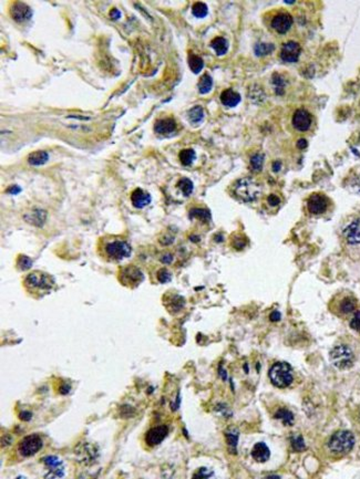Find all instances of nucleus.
<instances>
[{
	"mask_svg": "<svg viewBox=\"0 0 360 479\" xmlns=\"http://www.w3.org/2000/svg\"><path fill=\"white\" fill-rule=\"evenodd\" d=\"M131 202L135 208H143L151 203V196L141 188H136L131 194Z\"/></svg>",
	"mask_w": 360,
	"mask_h": 479,
	"instance_id": "obj_19",
	"label": "nucleus"
},
{
	"mask_svg": "<svg viewBox=\"0 0 360 479\" xmlns=\"http://www.w3.org/2000/svg\"><path fill=\"white\" fill-rule=\"evenodd\" d=\"M267 202L271 206H277V205H279V203H281V199H279V197L276 195H270L267 198Z\"/></svg>",
	"mask_w": 360,
	"mask_h": 479,
	"instance_id": "obj_44",
	"label": "nucleus"
},
{
	"mask_svg": "<svg viewBox=\"0 0 360 479\" xmlns=\"http://www.w3.org/2000/svg\"><path fill=\"white\" fill-rule=\"evenodd\" d=\"M211 47H212L217 55H224L228 50V42L225 38L216 37L211 42Z\"/></svg>",
	"mask_w": 360,
	"mask_h": 479,
	"instance_id": "obj_23",
	"label": "nucleus"
},
{
	"mask_svg": "<svg viewBox=\"0 0 360 479\" xmlns=\"http://www.w3.org/2000/svg\"><path fill=\"white\" fill-rule=\"evenodd\" d=\"M198 91L201 94H208L211 90H212L213 87V80L211 78L209 74H204L202 78L199 79L198 82Z\"/></svg>",
	"mask_w": 360,
	"mask_h": 479,
	"instance_id": "obj_31",
	"label": "nucleus"
},
{
	"mask_svg": "<svg viewBox=\"0 0 360 479\" xmlns=\"http://www.w3.org/2000/svg\"><path fill=\"white\" fill-rule=\"evenodd\" d=\"M203 118H204V110L202 106L196 105L188 111V119H190L191 123L198 124L203 121Z\"/></svg>",
	"mask_w": 360,
	"mask_h": 479,
	"instance_id": "obj_29",
	"label": "nucleus"
},
{
	"mask_svg": "<svg viewBox=\"0 0 360 479\" xmlns=\"http://www.w3.org/2000/svg\"><path fill=\"white\" fill-rule=\"evenodd\" d=\"M281 167H282V163L279 161L273 163V170H275V172H278V170L281 169Z\"/></svg>",
	"mask_w": 360,
	"mask_h": 479,
	"instance_id": "obj_50",
	"label": "nucleus"
},
{
	"mask_svg": "<svg viewBox=\"0 0 360 479\" xmlns=\"http://www.w3.org/2000/svg\"><path fill=\"white\" fill-rule=\"evenodd\" d=\"M281 318H282V315H281V312H279V311H273V312L271 313V316H270L271 320H272V321H275V322L281 320Z\"/></svg>",
	"mask_w": 360,
	"mask_h": 479,
	"instance_id": "obj_47",
	"label": "nucleus"
},
{
	"mask_svg": "<svg viewBox=\"0 0 360 479\" xmlns=\"http://www.w3.org/2000/svg\"><path fill=\"white\" fill-rule=\"evenodd\" d=\"M264 154L257 153L254 154V155L250 157V167L254 170V172H261L263 168V164H264Z\"/></svg>",
	"mask_w": 360,
	"mask_h": 479,
	"instance_id": "obj_36",
	"label": "nucleus"
},
{
	"mask_svg": "<svg viewBox=\"0 0 360 479\" xmlns=\"http://www.w3.org/2000/svg\"><path fill=\"white\" fill-rule=\"evenodd\" d=\"M356 308L357 300L355 299V296L351 294H347L340 296L338 302H336V307L333 310H335L334 312H337V315L339 316H347L355 311Z\"/></svg>",
	"mask_w": 360,
	"mask_h": 479,
	"instance_id": "obj_14",
	"label": "nucleus"
},
{
	"mask_svg": "<svg viewBox=\"0 0 360 479\" xmlns=\"http://www.w3.org/2000/svg\"><path fill=\"white\" fill-rule=\"evenodd\" d=\"M179 157L183 165L188 166V165H191L194 162V159L196 157V154L192 148H186V150H182L180 152Z\"/></svg>",
	"mask_w": 360,
	"mask_h": 479,
	"instance_id": "obj_33",
	"label": "nucleus"
},
{
	"mask_svg": "<svg viewBox=\"0 0 360 479\" xmlns=\"http://www.w3.org/2000/svg\"><path fill=\"white\" fill-rule=\"evenodd\" d=\"M188 66H190V69L193 73L197 74L201 72L204 68V62L201 56L190 53V55H188Z\"/></svg>",
	"mask_w": 360,
	"mask_h": 479,
	"instance_id": "obj_27",
	"label": "nucleus"
},
{
	"mask_svg": "<svg viewBox=\"0 0 360 479\" xmlns=\"http://www.w3.org/2000/svg\"><path fill=\"white\" fill-rule=\"evenodd\" d=\"M301 52L299 43L296 41H288L283 44L281 50V59L286 64H295L298 61Z\"/></svg>",
	"mask_w": 360,
	"mask_h": 479,
	"instance_id": "obj_12",
	"label": "nucleus"
},
{
	"mask_svg": "<svg viewBox=\"0 0 360 479\" xmlns=\"http://www.w3.org/2000/svg\"><path fill=\"white\" fill-rule=\"evenodd\" d=\"M10 15L17 22H25L32 17V10L29 6L24 3H15L11 5Z\"/></svg>",
	"mask_w": 360,
	"mask_h": 479,
	"instance_id": "obj_15",
	"label": "nucleus"
},
{
	"mask_svg": "<svg viewBox=\"0 0 360 479\" xmlns=\"http://www.w3.org/2000/svg\"><path fill=\"white\" fill-rule=\"evenodd\" d=\"M17 267H18L19 270L26 271L32 267V260L28 256L19 255L18 259H17Z\"/></svg>",
	"mask_w": 360,
	"mask_h": 479,
	"instance_id": "obj_39",
	"label": "nucleus"
},
{
	"mask_svg": "<svg viewBox=\"0 0 360 479\" xmlns=\"http://www.w3.org/2000/svg\"><path fill=\"white\" fill-rule=\"evenodd\" d=\"M221 102L227 107H235L241 102V95L232 89L224 90L221 94Z\"/></svg>",
	"mask_w": 360,
	"mask_h": 479,
	"instance_id": "obj_20",
	"label": "nucleus"
},
{
	"mask_svg": "<svg viewBox=\"0 0 360 479\" xmlns=\"http://www.w3.org/2000/svg\"><path fill=\"white\" fill-rule=\"evenodd\" d=\"M307 141L305 139H300L298 140V142H297V147L300 148V150H304V148L307 147Z\"/></svg>",
	"mask_w": 360,
	"mask_h": 479,
	"instance_id": "obj_49",
	"label": "nucleus"
},
{
	"mask_svg": "<svg viewBox=\"0 0 360 479\" xmlns=\"http://www.w3.org/2000/svg\"><path fill=\"white\" fill-rule=\"evenodd\" d=\"M329 452L335 456H344L351 452L355 446V436L351 432L338 431L328 441Z\"/></svg>",
	"mask_w": 360,
	"mask_h": 479,
	"instance_id": "obj_3",
	"label": "nucleus"
},
{
	"mask_svg": "<svg viewBox=\"0 0 360 479\" xmlns=\"http://www.w3.org/2000/svg\"><path fill=\"white\" fill-rule=\"evenodd\" d=\"M233 192L235 195L245 203H252L259 199L262 194V186L259 182L250 177L238 179L233 186Z\"/></svg>",
	"mask_w": 360,
	"mask_h": 479,
	"instance_id": "obj_4",
	"label": "nucleus"
},
{
	"mask_svg": "<svg viewBox=\"0 0 360 479\" xmlns=\"http://www.w3.org/2000/svg\"><path fill=\"white\" fill-rule=\"evenodd\" d=\"M178 188L181 191V193L184 195L185 197H188L193 193V183L191 179H188L186 177H183L179 181L178 183Z\"/></svg>",
	"mask_w": 360,
	"mask_h": 479,
	"instance_id": "obj_34",
	"label": "nucleus"
},
{
	"mask_svg": "<svg viewBox=\"0 0 360 479\" xmlns=\"http://www.w3.org/2000/svg\"><path fill=\"white\" fill-rule=\"evenodd\" d=\"M246 239L242 236H236V238L233 241V247L235 249H243L245 246H246Z\"/></svg>",
	"mask_w": 360,
	"mask_h": 479,
	"instance_id": "obj_43",
	"label": "nucleus"
},
{
	"mask_svg": "<svg viewBox=\"0 0 360 479\" xmlns=\"http://www.w3.org/2000/svg\"><path fill=\"white\" fill-rule=\"evenodd\" d=\"M252 457L257 463H266L271 458V449L265 443H257L253 446Z\"/></svg>",
	"mask_w": 360,
	"mask_h": 479,
	"instance_id": "obj_18",
	"label": "nucleus"
},
{
	"mask_svg": "<svg viewBox=\"0 0 360 479\" xmlns=\"http://www.w3.org/2000/svg\"><path fill=\"white\" fill-rule=\"evenodd\" d=\"M248 96L250 101L254 102V103H262V102H264L266 100V94L264 93V91H263V89L257 84H254L250 87Z\"/></svg>",
	"mask_w": 360,
	"mask_h": 479,
	"instance_id": "obj_24",
	"label": "nucleus"
},
{
	"mask_svg": "<svg viewBox=\"0 0 360 479\" xmlns=\"http://www.w3.org/2000/svg\"><path fill=\"white\" fill-rule=\"evenodd\" d=\"M160 260H161V261L163 262V264L169 265V264H171V262L173 261V256L171 255V254H165V255L162 256L161 259H160Z\"/></svg>",
	"mask_w": 360,
	"mask_h": 479,
	"instance_id": "obj_45",
	"label": "nucleus"
},
{
	"mask_svg": "<svg viewBox=\"0 0 360 479\" xmlns=\"http://www.w3.org/2000/svg\"><path fill=\"white\" fill-rule=\"evenodd\" d=\"M329 357L333 366L339 370L350 369L355 363V354L350 347L345 344H339L333 347Z\"/></svg>",
	"mask_w": 360,
	"mask_h": 479,
	"instance_id": "obj_6",
	"label": "nucleus"
},
{
	"mask_svg": "<svg viewBox=\"0 0 360 479\" xmlns=\"http://www.w3.org/2000/svg\"><path fill=\"white\" fill-rule=\"evenodd\" d=\"M328 207V199L323 194L315 193L307 201L308 212L313 215L324 214Z\"/></svg>",
	"mask_w": 360,
	"mask_h": 479,
	"instance_id": "obj_11",
	"label": "nucleus"
},
{
	"mask_svg": "<svg viewBox=\"0 0 360 479\" xmlns=\"http://www.w3.org/2000/svg\"><path fill=\"white\" fill-rule=\"evenodd\" d=\"M171 278H172V275H171V272L168 269H165V268H162V269L158 271V280L161 283L169 282Z\"/></svg>",
	"mask_w": 360,
	"mask_h": 479,
	"instance_id": "obj_41",
	"label": "nucleus"
},
{
	"mask_svg": "<svg viewBox=\"0 0 360 479\" xmlns=\"http://www.w3.org/2000/svg\"><path fill=\"white\" fill-rule=\"evenodd\" d=\"M291 448H293L295 452H301V450H304L306 448L305 441H304V438H302V436L297 435L293 437V440H291Z\"/></svg>",
	"mask_w": 360,
	"mask_h": 479,
	"instance_id": "obj_40",
	"label": "nucleus"
},
{
	"mask_svg": "<svg viewBox=\"0 0 360 479\" xmlns=\"http://www.w3.org/2000/svg\"><path fill=\"white\" fill-rule=\"evenodd\" d=\"M25 217H31V218H26V220L29 222V224H32L35 226H42L45 220V213L42 212V210H36V212H33L31 214H27Z\"/></svg>",
	"mask_w": 360,
	"mask_h": 479,
	"instance_id": "obj_30",
	"label": "nucleus"
},
{
	"mask_svg": "<svg viewBox=\"0 0 360 479\" xmlns=\"http://www.w3.org/2000/svg\"><path fill=\"white\" fill-rule=\"evenodd\" d=\"M143 280L144 275L139 267L134 265H128L120 268L119 281L121 282L124 287L136 288L140 286Z\"/></svg>",
	"mask_w": 360,
	"mask_h": 479,
	"instance_id": "obj_8",
	"label": "nucleus"
},
{
	"mask_svg": "<svg viewBox=\"0 0 360 479\" xmlns=\"http://www.w3.org/2000/svg\"><path fill=\"white\" fill-rule=\"evenodd\" d=\"M274 50H275V44H273V43H264V42L257 43V44L255 45V48H254L255 54H256L257 56L268 55V54H271Z\"/></svg>",
	"mask_w": 360,
	"mask_h": 479,
	"instance_id": "obj_32",
	"label": "nucleus"
},
{
	"mask_svg": "<svg viewBox=\"0 0 360 479\" xmlns=\"http://www.w3.org/2000/svg\"><path fill=\"white\" fill-rule=\"evenodd\" d=\"M344 236L348 244H360V219L351 221L344 229Z\"/></svg>",
	"mask_w": 360,
	"mask_h": 479,
	"instance_id": "obj_17",
	"label": "nucleus"
},
{
	"mask_svg": "<svg viewBox=\"0 0 360 479\" xmlns=\"http://www.w3.org/2000/svg\"><path fill=\"white\" fill-rule=\"evenodd\" d=\"M192 13L196 18H204L208 16L209 8L204 3H195L192 7Z\"/></svg>",
	"mask_w": 360,
	"mask_h": 479,
	"instance_id": "obj_37",
	"label": "nucleus"
},
{
	"mask_svg": "<svg viewBox=\"0 0 360 479\" xmlns=\"http://www.w3.org/2000/svg\"><path fill=\"white\" fill-rule=\"evenodd\" d=\"M270 379L272 383L279 389L288 387L294 381L293 369L285 362L275 363L270 370Z\"/></svg>",
	"mask_w": 360,
	"mask_h": 479,
	"instance_id": "obj_5",
	"label": "nucleus"
},
{
	"mask_svg": "<svg viewBox=\"0 0 360 479\" xmlns=\"http://www.w3.org/2000/svg\"><path fill=\"white\" fill-rule=\"evenodd\" d=\"M19 417L22 421H30L32 417V414L30 412H28V410H24V412H21L19 414Z\"/></svg>",
	"mask_w": 360,
	"mask_h": 479,
	"instance_id": "obj_46",
	"label": "nucleus"
},
{
	"mask_svg": "<svg viewBox=\"0 0 360 479\" xmlns=\"http://www.w3.org/2000/svg\"><path fill=\"white\" fill-rule=\"evenodd\" d=\"M275 417L281 420L285 426H291L294 424V415L286 408H279L275 413Z\"/></svg>",
	"mask_w": 360,
	"mask_h": 479,
	"instance_id": "obj_28",
	"label": "nucleus"
},
{
	"mask_svg": "<svg viewBox=\"0 0 360 479\" xmlns=\"http://www.w3.org/2000/svg\"><path fill=\"white\" fill-rule=\"evenodd\" d=\"M225 437H226L227 445H228V446H230V448L233 449V452L235 453L236 447H237V443H238V438H239L238 432H236L235 430L228 431V432L226 433Z\"/></svg>",
	"mask_w": 360,
	"mask_h": 479,
	"instance_id": "obj_38",
	"label": "nucleus"
},
{
	"mask_svg": "<svg viewBox=\"0 0 360 479\" xmlns=\"http://www.w3.org/2000/svg\"><path fill=\"white\" fill-rule=\"evenodd\" d=\"M191 218H197L202 221H209L211 219V213L208 209L203 208H193L190 212Z\"/></svg>",
	"mask_w": 360,
	"mask_h": 479,
	"instance_id": "obj_35",
	"label": "nucleus"
},
{
	"mask_svg": "<svg viewBox=\"0 0 360 479\" xmlns=\"http://www.w3.org/2000/svg\"><path fill=\"white\" fill-rule=\"evenodd\" d=\"M110 17H111V18H112L113 20H118V19L121 18V13H120V11H119L118 9H116V8L111 9V11H110Z\"/></svg>",
	"mask_w": 360,
	"mask_h": 479,
	"instance_id": "obj_48",
	"label": "nucleus"
},
{
	"mask_svg": "<svg viewBox=\"0 0 360 479\" xmlns=\"http://www.w3.org/2000/svg\"><path fill=\"white\" fill-rule=\"evenodd\" d=\"M176 129V122L173 118L168 117V118H161L157 121L156 127H154V130L156 132L159 134H171L173 133Z\"/></svg>",
	"mask_w": 360,
	"mask_h": 479,
	"instance_id": "obj_21",
	"label": "nucleus"
},
{
	"mask_svg": "<svg viewBox=\"0 0 360 479\" xmlns=\"http://www.w3.org/2000/svg\"><path fill=\"white\" fill-rule=\"evenodd\" d=\"M48 153L44 151H37L31 153L29 156H28V163L30 165H33V166H40V165H43L44 163H47L48 161Z\"/></svg>",
	"mask_w": 360,
	"mask_h": 479,
	"instance_id": "obj_22",
	"label": "nucleus"
},
{
	"mask_svg": "<svg viewBox=\"0 0 360 479\" xmlns=\"http://www.w3.org/2000/svg\"><path fill=\"white\" fill-rule=\"evenodd\" d=\"M169 434V426L168 425H159L154 426L152 429L148 430L145 433L144 443L148 447H156L159 446Z\"/></svg>",
	"mask_w": 360,
	"mask_h": 479,
	"instance_id": "obj_9",
	"label": "nucleus"
},
{
	"mask_svg": "<svg viewBox=\"0 0 360 479\" xmlns=\"http://www.w3.org/2000/svg\"><path fill=\"white\" fill-rule=\"evenodd\" d=\"M184 305H185L184 299H183L182 296L179 295V294L172 295L167 301V308L171 312H172V311H174V312L181 311L183 309V307H184Z\"/></svg>",
	"mask_w": 360,
	"mask_h": 479,
	"instance_id": "obj_25",
	"label": "nucleus"
},
{
	"mask_svg": "<svg viewBox=\"0 0 360 479\" xmlns=\"http://www.w3.org/2000/svg\"><path fill=\"white\" fill-rule=\"evenodd\" d=\"M313 117L305 109L296 110L293 115V127L299 132H306L311 129Z\"/></svg>",
	"mask_w": 360,
	"mask_h": 479,
	"instance_id": "obj_13",
	"label": "nucleus"
},
{
	"mask_svg": "<svg viewBox=\"0 0 360 479\" xmlns=\"http://www.w3.org/2000/svg\"><path fill=\"white\" fill-rule=\"evenodd\" d=\"M42 446L43 441L39 434L27 435L17 444V454L22 458H29L39 453Z\"/></svg>",
	"mask_w": 360,
	"mask_h": 479,
	"instance_id": "obj_7",
	"label": "nucleus"
},
{
	"mask_svg": "<svg viewBox=\"0 0 360 479\" xmlns=\"http://www.w3.org/2000/svg\"><path fill=\"white\" fill-rule=\"evenodd\" d=\"M350 328L353 330V331L360 332V310L355 313V316L352 317L351 321H350Z\"/></svg>",
	"mask_w": 360,
	"mask_h": 479,
	"instance_id": "obj_42",
	"label": "nucleus"
},
{
	"mask_svg": "<svg viewBox=\"0 0 360 479\" xmlns=\"http://www.w3.org/2000/svg\"><path fill=\"white\" fill-rule=\"evenodd\" d=\"M42 463L45 466V468L48 470V474L44 475V477H64L65 471H64V464L62 461L57 457L55 455H48L43 457Z\"/></svg>",
	"mask_w": 360,
	"mask_h": 479,
	"instance_id": "obj_10",
	"label": "nucleus"
},
{
	"mask_svg": "<svg viewBox=\"0 0 360 479\" xmlns=\"http://www.w3.org/2000/svg\"><path fill=\"white\" fill-rule=\"evenodd\" d=\"M54 277L43 271H32L24 280V286L31 294H47L53 291L55 287Z\"/></svg>",
	"mask_w": 360,
	"mask_h": 479,
	"instance_id": "obj_1",
	"label": "nucleus"
},
{
	"mask_svg": "<svg viewBox=\"0 0 360 479\" xmlns=\"http://www.w3.org/2000/svg\"><path fill=\"white\" fill-rule=\"evenodd\" d=\"M272 84L274 85V88H275L276 94L282 95L284 94V90H285V87H286L287 81L284 79L282 74L275 72L272 76Z\"/></svg>",
	"mask_w": 360,
	"mask_h": 479,
	"instance_id": "obj_26",
	"label": "nucleus"
},
{
	"mask_svg": "<svg viewBox=\"0 0 360 479\" xmlns=\"http://www.w3.org/2000/svg\"><path fill=\"white\" fill-rule=\"evenodd\" d=\"M293 26V17L289 14H278L272 20V27L278 33H286Z\"/></svg>",
	"mask_w": 360,
	"mask_h": 479,
	"instance_id": "obj_16",
	"label": "nucleus"
},
{
	"mask_svg": "<svg viewBox=\"0 0 360 479\" xmlns=\"http://www.w3.org/2000/svg\"><path fill=\"white\" fill-rule=\"evenodd\" d=\"M132 253L130 244L127 241L121 239H113L107 241L100 248V256L102 259L109 262H120L129 258Z\"/></svg>",
	"mask_w": 360,
	"mask_h": 479,
	"instance_id": "obj_2",
	"label": "nucleus"
}]
</instances>
